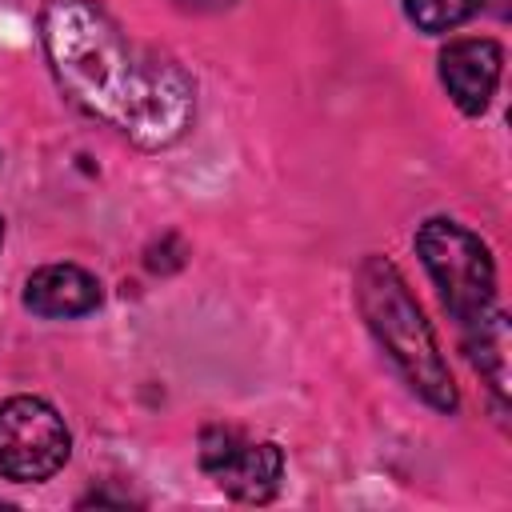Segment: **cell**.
Masks as SVG:
<instances>
[{
    "label": "cell",
    "instance_id": "obj_3",
    "mask_svg": "<svg viewBox=\"0 0 512 512\" xmlns=\"http://www.w3.org/2000/svg\"><path fill=\"white\" fill-rule=\"evenodd\" d=\"M416 252L424 260L444 308L452 312V320L472 324L492 308L496 264H492L488 244L476 232H468L464 224H456L448 216H432L416 232Z\"/></svg>",
    "mask_w": 512,
    "mask_h": 512
},
{
    "label": "cell",
    "instance_id": "obj_9",
    "mask_svg": "<svg viewBox=\"0 0 512 512\" xmlns=\"http://www.w3.org/2000/svg\"><path fill=\"white\" fill-rule=\"evenodd\" d=\"M484 0H404L408 20L420 32H452L480 12Z\"/></svg>",
    "mask_w": 512,
    "mask_h": 512
},
{
    "label": "cell",
    "instance_id": "obj_10",
    "mask_svg": "<svg viewBox=\"0 0 512 512\" xmlns=\"http://www.w3.org/2000/svg\"><path fill=\"white\" fill-rule=\"evenodd\" d=\"M192 4H204V8H228L232 0H192Z\"/></svg>",
    "mask_w": 512,
    "mask_h": 512
},
{
    "label": "cell",
    "instance_id": "obj_7",
    "mask_svg": "<svg viewBox=\"0 0 512 512\" xmlns=\"http://www.w3.org/2000/svg\"><path fill=\"white\" fill-rule=\"evenodd\" d=\"M212 476L228 496H236L244 504H264L276 496V488L284 480V452L268 440H260V444L240 440L232 448V456Z\"/></svg>",
    "mask_w": 512,
    "mask_h": 512
},
{
    "label": "cell",
    "instance_id": "obj_8",
    "mask_svg": "<svg viewBox=\"0 0 512 512\" xmlns=\"http://www.w3.org/2000/svg\"><path fill=\"white\" fill-rule=\"evenodd\" d=\"M464 348L472 368L488 380V388L504 396L508 392V320L488 308L480 320L464 324Z\"/></svg>",
    "mask_w": 512,
    "mask_h": 512
},
{
    "label": "cell",
    "instance_id": "obj_5",
    "mask_svg": "<svg viewBox=\"0 0 512 512\" xmlns=\"http://www.w3.org/2000/svg\"><path fill=\"white\" fill-rule=\"evenodd\" d=\"M500 68H504V52L488 36L452 40L440 52V80H444L452 104L468 116H480L492 104V92L500 84Z\"/></svg>",
    "mask_w": 512,
    "mask_h": 512
},
{
    "label": "cell",
    "instance_id": "obj_1",
    "mask_svg": "<svg viewBox=\"0 0 512 512\" xmlns=\"http://www.w3.org/2000/svg\"><path fill=\"white\" fill-rule=\"evenodd\" d=\"M40 44L64 96L132 144L168 148L192 128V76L172 56L136 44L96 0H48Z\"/></svg>",
    "mask_w": 512,
    "mask_h": 512
},
{
    "label": "cell",
    "instance_id": "obj_4",
    "mask_svg": "<svg viewBox=\"0 0 512 512\" xmlns=\"http://www.w3.org/2000/svg\"><path fill=\"white\" fill-rule=\"evenodd\" d=\"M72 432L64 416L40 396H12L0 404V472L20 484H40L64 468Z\"/></svg>",
    "mask_w": 512,
    "mask_h": 512
},
{
    "label": "cell",
    "instance_id": "obj_11",
    "mask_svg": "<svg viewBox=\"0 0 512 512\" xmlns=\"http://www.w3.org/2000/svg\"><path fill=\"white\" fill-rule=\"evenodd\" d=\"M0 244H4V216H0Z\"/></svg>",
    "mask_w": 512,
    "mask_h": 512
},
{
    "label": "cell",
    "instance_id": "obj_2",
    "mask_svg": "<svg viewBox=\"0 0 512 512\" xmlns=\"http://www.w3.org/2000/svg\"><path fill=\"white\" fill-rule=\"evenodd\" d=\"M356 304L364 312V324L388 352V360L400 368V376L420 392L432 408L452 412L460 404L452 372L440 356L436 332L424 320L420 304L412 300L404 276L384 256H364L356 268Z\"/></svg>",
    "mask_w": 512,
    "mask_h": 512
},
{
    "label": "cell",
    "instance_id": "obj_6",
    "mask_svg": "<svg viewBox=\"0 0 512 512\" xmlns=\"http://www.w3.org/2000/svg\"><path fill=\"white\" fill-rule=\"evenodd\" d=\"M24 308L44 320H72L100 308V280L80 264H44L24 284Z\"/></svg>",
    "mask_w": 512,
    "mask_h": 512
}]
</instances>
